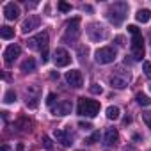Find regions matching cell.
Returning a JSON list of instances; mask_svg holds the SVG:
<instances>
[{
    "label": "cell",
    "instance_id": "1",
    "mask_svg": "<svg viewBox=\"0 0 151 151\" xmlns=\"http://www.w3.org/2000/svg\"><path fill=\"white\" fill-rule=\"evenodd\" d=\"M128 32L133 36V39H132V57L135 60H142V57H144V39H142V34L137 29V25H128Z\"/></svg>",
    "mask_w": 151,
    "mask_h": 151
},
{
    "label": "cell",
    "instance_id": "2",
    "mask_svg": "<svg viewBox=\"0 0 151 151\" xmlns=\"http://www.w3.org/2000/svg\"><path fill=\"white\" fill-rule=\"evenodd\" d=\"M126 14H128V4L126 2H114L110 7H109V20L116 25V27H119L123 22H124V18H126Z\"/></svg>",
    "mask_w": 151,
    "mask_h": 151
},
{
    "label": "cell",
    "instance_id": "3",
    "mask_svg": "<svg viewBox=\"0 0 151 151\" xmlns=\"http://www.w3.org/2000/svg\"><path fill=\"white\" fill-rule=\"evenodd\" d=\"M78 114L86 116V117H94L100 112V103L96 100H87V98H80L78 100Z\"/></svg>",
    "mask_w": 151,
    "mask_h": 151
},
{
    "label": "cell",
    "instance_id": "4",
    "mask_svg": "<svg viewBox=\"0 0 151 151\" xmlns=\"http://www.w3.org/2000/svg\"><path fill=\"white\" fill-rule=\"evenodd\" d=\"M116 57H117V52H116L114 46H103V48H100V50L96 52V55H94V59H96L98 64H109V62H114Z\"/></svg>",
    "mask_w": 151,
    "mask_h": 151
},
{
    "label": "cell",
    "instance_id": "5",
    "mask_svg": "<svg viewBox=\"0 0 151 151\" xmlns=\"http://www.w3.org/2000/svg\"><path fill=\"white\" fill-rule=\"evenodd\" d=\"M80 36V18H73L66 23V34H64V41H77V37Z\"/></svg>",
    "mask_w": 151,
    "mask_h": 151
},
{
    "label": "cell",
    "instance_id": "6",
    "mask_svg": "<svg viewBox=\"0 0 151 151\" xmlns=\"http://www.w3.org/2000/svg\"><path fill=\"white\" fill-rule=\"evenodd\" d=\"M27 46L30 50H41V52H46L48 50V34L46 32H41L34 37H30L27 41Z\"/></svg>",
    "mask_w": 151,
    "mask_h": 151
},
{
    "label": "cell",
    "instance_id": "7",
    "mask_svg": "<svg viewBox=\"0 0 151 151\" xmlns=\"http://www.w3.org/2000/svg\"><path fill=\"white\" fill-rule=\"evenodd\" d=\"M39 93H41V89L36 84H32V86H29L25 89V103H27L29 109H36L37 107V103H39Z\"/></svg>",
    "mask_w": 151,
    "mask_h": 151
},
{
    "label": "cell",
    "instance_id": "8",
    "mask_svg": "<svg viewBox=\"0 0 151 151\" xmlns=\"http://www.w3.org/2000/svg\"><path fill=\"white\" fill-rule=\"evenodd\" d=\"M53 62H55L57 68H64V66H68L71 62V55L64 48H55V52H53Z\"/></svg>",
    "mask_w": 151,
    "mask_h": 151
},
{
    "label": "cell",
    "instance_id": "9",
    "mask_svg": "<svg viewBox=\"0 0 151 151\" xmlns=\"http://www.w3.org/2000/svg\"><path fill=\"white\" fill-rule=\"evenodd\" d=\"M130 82V73H114L110 77V86L116 87V89H124Z\"/></svg>",
    "mask_w": 151,
    "mask_h": 151
},
{
    "label": "cell",
    "instance_id": "10",
    "mask_svg": "<svg viewBox=\"0 0 151 151\" xmlns=\"http://www.w3.org/2000/svg\"><path fill=\"white\" fill-rule=\"evenodd\" d=\"M66 82H68L71 87L78 89V87L84 86V77H82V73H80L78 69H71V71L66 73Z\"/></svg>",
    "mask_w": 151,
    "mask_h": 151
},
{
    "label": "cell",
    "instance_id": "11",
    "mask_svg": "<svg viewBox=\"0 0 151 151\" xmlns=\"http://www.w3.org/2000/svg\"><path fill=\"white\" fill-rule=\"evenodd\" d=\"M87 34H89V37H91L93 41H100V39H105L109 32H107V29H105L103 25H100V23H93V25H89Z\"/></svg>",
    "mask_w": 151,
    "mask_h": 151
},
{
    "label": "cell",
    "instance_id": "12",
    "mask_svg": "<svg viewBox=\"0 0 151 151\" xmlns=\"http://www.w3.org/2000/svg\"><path fill=\"white\" fill-rule=\"evenodd\" d=\"M39 23H41V18H39L37 14H29V18L22 23V32H23V34H29V32H32L34 29H37Z\"/></svg>",
    "mask_w": 151,
    "mask_h": 151
},
{
    "label": "cell",
    "instance_id": "13",
    "mask_svg": "<svg viewBox=\"0 0 151 151\" xmlns=\"http://www.w3.org/2000/svg\"><path fill=\"white\" fill-rule=\"evenodd\" d=\"M20 53H22V48H20L18 45H11V46H7L6 52H4V60H6V64L11 66V64L20 57Z\"/></svg>",
    "mask_w": 151,
    "mask_h": 151
},
{
    "label": "cell",
    "instance_id": "14",
    "mask_svg": "<svg viewBox=\"0 0 151 151\" xmlns=\"http://www.w3.org/2000/svg\"><path fill=\"white\" fill-rule=\"evenodd\" d=\"M71 109H73V105H71V101H68V100H62V101H59L57 103V107H52V114L53 116H68V114H71Z\"/></svg>",
    "mask_w": 151,
    "mask_h": 151
},
{
    "label": "cell",
    "instance_id": "15",
    "mask_svg": "<svg viewBox=\"0 0 151 151\" xmlns=\"http://www.w3.org/2000/svg\"><path fill=\"white\" fill-rule=\"evenodd\" d=\"M4 16H6L7 20H16V18L20 16V7H18L14 2L6 4V6H4Z\"/></svg>",
    "mask_w": 151,
    "mask_h": 151
},
{
    "label": "cell",
    "instance_id": "16",
    "mask_svg": "<svg viewBox=\"0 0 151 151\" xmlns=\"http://www.w3.org/2000/svg\"><path fill=\"white\" fill-rule=\"evenodd\" d=\"M53 137H55V140L60 142L64 147L71 146V135H69L68 130H55V132H53Z\"/></svg>",
    "mask_w": 151,
    "mask_h": 151
},
{
    "label": "cell",
    "instance_id": "17",
    "mask_svg": "<svg viewBox=\"0 0 151 151\" xmlns=\"http://www.w3.org/2000/svg\"><path fill=\"white\" fill-rule=\"evenodd\" d=\"M117 140H119L117 130H116V128H109V130L105 132V144H107V146H114Z\"/></svg>",
    "mask_w": 151,
    "mask_h": 151
},
{
    "label": "cell",
    "instance_id": "18",
    "mask_svg": "<svg viewBox=\"0 0 151 151\" xmlns=\"http://www.w3.org/2000/svg\"><path fill=\"white\" fill-rule=\"evenodd\" d=\"M36 69V60L32 59V57H29V59H25L23 62H22V71L23 73H30V71H34Z\"/></svg>",
    "mask_w": 151,
    "mask_h": 151
},
{
    "label": "cell",
    "instance_id": "19",
    "mask_svg": "<svg viewBox=\"0 0 151 151\" xmlns=\"http://www.w3.org/2000/svg\"><path fill=\"white\" fill-rule=\"evenodd\" d=\"M0 36H2V39H13L14 37V29H11L9 25L0 27Z\"/></svg>",
    "mask_w": 151,
    "mask_h": 151
},
{
    "label": "cell",
    "instance_id": "20",
    "mask_svg": "<svg viewBox=\"0 0 151 151\" xmlns=\"http://www.w3.org/2000/svg\"><path fill=\"white\" fill-rule=\"evenodd\" d=\"M135 18H137V22H140V23H147L149 18H151V13H149L147 9H140V11L135 14Z\"/></svg>",
    "mask_w": 151,
    "mask_h": 151
},
{
    "label": "cell",
    "instance_id": "21",
    "mask_svg": "<svg viewBox=\"0 0 151 151\" xmlns=\"http://www.w3.org/2000/svg\"><path fill=\"white\" fill-rule=\"evenodd\" d=\"M117 117H119V109H117V107H109V109H107V119L116 121Z\"/></svg>",
    "mask_w": 151,
    "mask_h": 151
},
{
    "label": "cell",
    "instance_id": "22",
    "mask_svg": "<svg viewBox=\"0 0 151 151\" xmlns=\"http://www.w3.org/2000/svg\"><path fill=\"white\" fill-rule=\"evenodd\" d=\"M137 103H139V105H142V107H147V105H151V100H149V96H146V94L139 93V94H137Z\"/></svg>",
    "mask_w": 151,
    "mask_h": 151
},
{
    "label": "cell",
    "instance_id": "23",
    "mask_svg": "<svg viewBox=\"0 0 151 151\" xmlns=\"http://www.w3.org/2000/svg\"><path fill=\"white\" fill-rule=\"evenodd\" d=\"M4 101H6V103H14V101H16V93H14L13 89H9V91L6 93V96H4Z\"/></svg>",
    "mask_w": 151,
    "mask_h": 151
},
{
    "label": "cell",
    "instance_id": "24",
    "mask_svg": "<svg viewBox=\"0 0 151 151\" xmlns=\"http://www.w3.org/2000/svg\"><path fill=\"white\" fill-rule=\"evenodd\" d=\"M43 146H45V149H48V151H52L55 146H53V142H52V139L48 137V135H45L43 137Z\"/></svg>",
    "mask_w": 151,
    "mask_h": 151
},
{
    "label": "cell",
    "instance_id": "25",
    "mask_svg": "<svg viewBox=\"0 0 151 151\" xmlns=\"http://www.w3.org/2000/svg\"><path fill=\"white\" fill-rule=\"evenodd\" d=\"M142 69L147 78H151V62H142Z\"/></svg>",
    "mask_w": 151,
    "mask_h": 151
},
{
    "label": "cell",
    "instance_id": "26",
    "mask_svg": "<svg viewBox=\"0 0 151 151\" xmlns=\"http://www.w3.org/2000/svg\"><path fill=\"white\" fill-rule=\"evenodd\" d=\"M142 119H144V123L147 124V128H151V112L147 110V112H142Z\"/></svg>",
    "mask_w": 151,
    "mask_h": 151
},
{
    "label": "cell",
    "instance_id": "27",
    "mask_svg": "<svg viewBox=\"0 0 151 151\" xmlns=\"http://www.w3.org/2000/svg\"><path fill=\"white\" fill-rule=\"evenodd\" d=\"M89 91H91L93 94H101V91H103V89H101V86H98V84H93V86L89 87Z\"/></svg>",
    "mask_w": 151,
    "mask_h": 151
},
{
    "label": "cell",
    "instance_id": "28",
    "mask_svg": "<svg viewBox=\"0 0 151 151\" xmlns=\"http://www.w3.org/2000/svg\"><path fill=\"white\" fill-rule=\"evenodd\" d=\"M59 11L68 13V11H71V6H69V4H66V2H59Z\"/></svg>",
    "mask_w": 151,
    "mask_h": 151
},
{
    "label": "cell",
    "instance_id": "29",
    "mask_svg": "<svg viewBox=\"0 0 151 151\" xmlns=\"http://www.w3.org/2000/svg\"><path fill=\"white\" fill-rule=\"evenodd\" d=\"M98 139H100V132H94V133L91 135V139H86V142H87V144H94Z\"/></svg>",
    "mask_w": 151,
    "mask_h": 151
},
{
    "label": "cell",
    "instance_id": "30",
    "mask_svg": "<svg viewBox=\"0 0 151 151\" xmlns=\"http://www.w3.org/2000/svg\"><path fill=\"white\" fill-rule=\"evenodd\" d=\"M53 101H55V94H53V93H50V94H48V98H46V105H50V107H52V105H53Z\"/></svg>",
    "mask_w": 151,
    "mask_h": 151
},
{
    "label": "cell",
    "instance_id": "31",
    "mask_svg": "<svg viewBox=\"0 0 151 151\" xmlns=\"http://www.w3.org/2000/svg\"><path fill=\"white\" fill-rule=\"evenodd\" d=\"M78 126H80L82 130H91V128H93L89 123H84V121H80V123H78Z\"/></svg>",
    "mask_w": 151,
    "mask_h": 151
},
{
    "label": "cell",
    "instance_id": "32",
    "mask_svg": "<svg viewBox=\"0 0 151 151\" xmlns=\"http://www.w3.org/2000/svg\"><path fill=\"white\" fill-rule=\"evenodd\" d=\"M116 43L123 46V45H124V37H123V36H117V37H116Z\"/></svg>",
    "mask_w": 151,
    "mask_h": 151
},
{
    "label": "cell",
    "instance_id": "33",
    "mask_svg": "<svg viewBox=\"0 0 151 151\" xmlns=\"http://www.w3.org/2000/svg\"><path fill=\"white\" fill-rule=\"evenodd\" d=\"M41 59H43V62H46V60H48V50H46V52H43V57H41Z\"/></svg>",
    "mask_w": 151,
    "mask_h": 151
},
{
    "label": "cell",
    "instance_id": "34",
    "mask_svg": "<svg viewBox=\"0 0 151 151\" xmlns=\"http://www.w3.org/2000/svg\"><path fill=\"white\" fill-rule=\"evenodd\" d=\"M123 123H124V124H128V123H132V117H130V116H126V117L123 119Z\"/></svg>",
    "mask_w": 151,
    "mask_h": 151
},
{
    "label": "cell",
    "instance_id": "35",
    "mask_svg": "<svg viewBox=\"0 0 151 151\" xmlns=\"http://www.w3.org/2000/svg\"><path fill=\"white\" fill-rule=\"evenodd\" d=\"M50 77H52V78H53V80H55V78H59V73H57V71H53V73H52V75H50Z\"/></svg>",
    "mask_w": 151,
    "mask_h": 151
},
{
    "label": "cell",
    "instance_id": "36",
    "mask_svg": "<svg viewBox=\"0 0 151 151\" xmlns=\"http://www.w3.org/2000/svg\"><path fill=\"white\" fill-rule=\"evenodd\" d=\"M123 151H135V149H133V147H132V146H128V147H124V149H123Z\"/></svg>",
    "mask_w": 151,
    "mask_h": 151
},
{
    "label": "cell",
    "instance_id": "37",
    "mask_svg": "<svg viewBox=\"0 0 151 151\" xmlns=\"http://www.w3.org/2000/svg\"><path fill=\"white\" fill-rule=\"evenodd\" d=\"M2 151H9V147H7V146L4 144V146H2Z\"/></svg>",
    "mask_w": 151,
    "mask_h": 151
},
{
    "label": "cell",
    "instance_id": "38",
    "mask_svg": "<svg viewBox=\"0 0 151 151\" xmlns=\"http://www.w3.org/2000/svg\"><path fill=\"white\" fill-rule=\"evenodd\" d=\"M149 43H151V34H149Z\"/></svg>",
    "mask_w": 151,
    "mask_h": 151
},
{
    "label": "cell",
    "instance_id": "39",
    "mask_svg": "<svg viewBox=\"0 0 151 151\" xmlns=\"http://www.w3.org/2000/svg\"><path fill=\"white\" fill-rule=\"evenodd\" d=\"M149 89H151V86H149Z\"/></svg>",
    "mask_w": 151,
    "mask_h": 151
}]
</instances>
